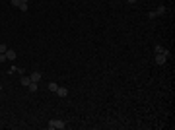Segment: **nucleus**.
I'll return each mask as SVG.
<instances>
[{
    "label": "nucleus",
    "mask_w": 175,
    "mask_h": 130,
    "mask_svg": "<svg viewBox=\"0 0 175 130\" xmlns=\"http://www.w3.org/2000/svg\"><path fill=\"white\" fill-rule=\"evenodd\" d=\"M47 126H49V130H64L66 128V124L62 122V120H58V118L49 120V122H47Z\"/></svg>",
    "instance_id": "1"
},
{
    "label": "nucleus",
    "mask_w": 175,
    "mask_h": 130,
    "mask_svg": "<svg viewBox=\"0 0 175 130\" xmlns=\"http://www.w3.org/2000/svg\"><path fill=\"white\" fill-rule=\"evenodd\" d=\"M154 60H156L158 66H163L165 62H167V56H165V54H154Z\"/></svg>",
    "instance_id": "2"
},
{
    "label": "nucleus",
    "mask_w": 175,
    "mask_h": 130,
    "mask_svg": "<svg viewBox=\"0 0 175 130\" xmlns=\"http://www.w3.org/2000/svg\"><path fill=\"white\" fill-rule=\"evenodd\" d=\"M154 54H165V56H169V51L165 49V47H162V45H156L154 47Z\"/></svg>",
    "instance_id": "3"
},
{
    "label": "nucleus",
    "mask_w": 175,
    "mask_h": 130,
    "mask_svg": "<svg viewBox=\"0 0 175 130\" xmlns=\"http://www.w3.org/2000/svg\"><path fill=\"white\" fill-rule=\"evenodd\" d=\"M55 93H57L58 97H66V95H68V89H66L64 85H58V89L55 91Z\"/></svg>",
    "instance_id": "4"
},
{
    "label": "nucleus",
    "mask_w": 175,
    "mask_h": 130,
    "mask_svg": "<svg viewBox=\"0 0 175 130\" xmlns=\"http://www.w3.org/2000/svg\"><path fill=\"white\" fill-rule=\"evenodd\" d=\"M41 78H43V76H41V72H31V76H29V80H31V82H35V84H39V82H41Z\"/></svg>",
    "instance_id": "5"
},
{
    "label": "nucleus",
    "mask_w": 175,
    "mask_h": 130,
    "mask_svg": "<svg viewBox=\"0 0 175 130\" xmlns=\"http://www.w3.org/2000/svg\"><path fill=\"white\" fill-rule=\"evenodd\" d=\"M4 54H6V58H8V60H16V51H12V49H8Z\"/></svg>",
    "instance_id": "6"
},
{
    "label": "nucleus",
    "mask_w": 175,
    "mask_h": 130,
    "mask_svg": "<svg viewBox=\"0 0 175 130\" xmlns=\"http://www.w3.org/2000/svg\"><path fill=\"white\" fill-rule=\"evenodd\" d=\"M19 84H21V85H26V87H27V85L31 84V80H29V76H21V78H19Z\"/></svg>",
    "instance_id": "7"
},
{
    "label": "nucleus",
    "mask_w": 175,
    "mask_h": 130,
    "mask_svg": "<svg viewBox=\"0 0 175 130\" xmlns=\"http://www.w3.org/2000/svg\"><path fill=\"white\" fill-rule=\"evenodd\" d=\"M27 8H29V0H21V4H19V10H21V12H27Z\"/></svg>",
    "instance_id": "8"
},
{
    "label": "nucleus",
    "mask_w": 175,
    "mask_h": 130,
    "mask_svg": "<svg viewBox=\"0 0 175 130\" xmlns=\"http://www.w3.org/2000/svg\"><path fill=\"white\" fill-rule=\"evenodd\" d=\"M47 87H49V91H53V93H55V91L58 89V84H57V82H51V84L47 85Z\"/></svg>",
    "instance_id": "9"
},
{
    "label": "nucleus",
    "mask_w": 175,
    "mask_h": 130,
    "mask_svg": "<svg viewBox=\"0 0 175 130\" xmlns=\"http://www.w3.org/2000/svg\"><path fill=\"white\" fill-rule=\"evenodd\" d=\"M156 16H162V14H165V6H158V10H154Z\"/></svg>",
    "instance_id": "10"
},
{
    "label": "nucleus",
    "mask_w": 175,
    "mask_h": 130,
    "mask_svg": "<svg viewBox=\"0 0 175 130\" xmlns=\"http://www.w3.org/2000/svg\"><path fill=\"white\" fill-rule=\"evenodd\" d=\"M27 87H29V91H31V93H35V91H37V84H35V82H31Z\"/></svg>",
    "instance_id": "11"
},
{
    "label": "nucleus",
    "mask_w": 175,
    "mask_h": 130,
    "mask_svg": "<svg viewBox=\"0 0 175 130\" xmlns=\"http://www.w3.org/2000/svg\"><path fill=\"white\" fill-rule=\"evenodd\" d=\"M10 4H12L14 8H19V4H21V0H10Z\"/></svg>",
    "instance_id": "12"
},
{
    "label": "nucleus",
    "mask_w": 175,
    "mask_h": 130,
    "mask_svg": "<svg viewBox=\"0 0 175 130\" xmlns=\"http://www.w3.org/2000/svg\"><path fill=\"white\" fill-rule=\"evenodd\" d=\"M8 51V45H0V54H4Z\"/></svg>",
    "instance_id": "13"
},
{
    "label": "nucleus",
    "mask_w": 175,
    "mask_h": 130,
    "mask_svg": "<svg viewBox=\"0 0 175 130\" xmlns=\"http://www.w3.org/2000/svg\"><path fill=\"white\" fill-rule=\"evenodd\" d=\"M148 18H150V20H156L158 16H156V12H148Z\"/></svg>",
    "instance_id": "14"
},
{
    "label": "nucleus",
    "mask_w": 175,
    "mask_h": 130,
    "mask_svg": "<svg viewBox=\"0 0 175 130\" xmlns=\"http://www.w3.org/2000/svg\"><path fill=\"white\" fill-rule=\"evenodd\" d=\"M6 60H8V58H6V54H0V62H6Z\"/></svg>",
    "instance_id": "15"
},
{
    "label": "nucleus",
    "mask_w": 175,
    "mask_h": 130,
    "mask_svg": "<svg viewBox=\"0 0 175 130\" xmlns=\"http://www.w3.org/2000/svg\"><path fill=\"white\" fill-rule=\"evenodd\" d=\"M127 2H129V4H134V2H136V0H127Z\"/></svg>",
    "instance_id": "16"
}]
</instances>
